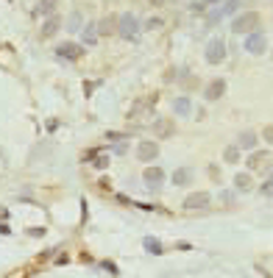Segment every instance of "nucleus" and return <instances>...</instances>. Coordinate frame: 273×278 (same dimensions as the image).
Returning <instances> with one entry per match:
<instances>
[{
  "instance_id": "f257e3e1",
  "label": "nucleus",
  "mask_w": 273,
  "mask_h": 278,
  "mask_svg": "<svg viewBox=\"0 0 273 278\" xmlns=\"http://www.w3.org/2000/svg\"><path fill=\"white\" fill-rule=\"evenodd\" d=\"M257 28H259V14L257 11H243L231 20V31H234V34H251Z\"/></svg>"
},
{
  "instance_id": "f03ea898",
  "label": "nucleus",
  "mask_w": 273,
  "mask_h": 278,
  "mask_svg": "<svg viewBox=\"0 0 273 278\" xmlns=\"http://www.w3.org/2000/svg\"><path fill=\"white\" fill-rule=\"evenodd\" d=\"M137 31H140V20H137V14H131V11L120 14V17H117V34L123 36V39H134Z\"/></svg>"
},
{
  "instance_id": "7ed1b4c3",
  "label": "nucleus",
  "mask_w": 273,
  "mask_h": 278,
  "mask_svg": "<svg viewBox=\"0 0 273 278\" xmlns=\"http://www.w3.org/2000/svg\"><path fill=\"white\" fill-rule=\"evenodd\" d=\"M243 50L251 56H262L268 50V39L262 31H251V34H245V42H243Z\"/></svg>"
},
{
  "instance_id": "20e7f679",
  "label": "nucleus",
  "mask_w": 273,
  "mask_h": 278,
  "mask_svg": "<svg viewBox=\"0 0 273 278\" xmlns=\"http://www.w3.org/2000/svg\"><path fill=\"white\" fill-rule=\"evenodd\" d=\"M203 59H206V64H220L226 59V42L220 36L209 39L206 42V50H203Z\"/></svg>"
},
{
  "instance_id": "39448f33",
  "label": "nucleus",
  "mask_w": 273,
  "mask_h": 278,
  "mask_svg": "<svg viewBox=\"0 0 273 278\" xmlns=\"http://www.w3.org/2000/svg\"><path fill=\"white\" fill-rule=\"evenodd\" d=\"M209 203H212L209 192H189L187 198H184V203H182V206L187 208V211H198V208H206Z\"/></svg>"
},
{
  "instance_id": "423d86ee",
  "label": "nucleus",
  "mask_w": 273,
  "mask_h": 278,
  "mask_svg": "<svg viewBox=\"0 0 273 278\" xmlns=\"http://www.w3.org/2000/svg\"><path fill=\"white\" fill-rule=\"evenodd\" d=\"M156 156H159V145L154 139H142L137 145V159L140 161H156Z\"/></svg>"
},
{
  "instance_id": "0eeeda50",
  "label": "nucleus",
  "mask_w": 273,
  "mask_h": 278,
  "mask_svg": "<svg viewBox=\"0 0 273 278\" xmlns=\"http://www.w3.org/2000/svg\"><path fill=\"white\" fill-rule=\"evenodd\" d=\"M142 181H145L151 189H159V184H165V170L156 164L145 167V170H142Z\"/></svg>"
},
{
  "instance_id": "6e6552de",
  "label": "nucleus",
  "mask_w": 273,
  "mask_h": 278,
  "mask_svg": "<svg viewBox=\"0 0 273 278\" xmlns=\"http://www.w3.org/2000/svg\"><path fill=\"white\" fill-rule=\"evenodd\" d=\"M56 56H59V59H73V62H76V59L84 56V48L76 45V42H62V45L56 48Z\"/></svg>"
},
{
  "instance_id": "1a4fd4ad",
  "label": "nucleus",
  "mask_w": 273,
  "mask_h": 278,
  "mask_svg": "<svg viewBox=\"0 0 273 278\" xmlns=\"http://www.w3.org/2000/svg\"><path fill=\"white\" fill-rule=\"evenodd\" d=\"M223 92H226V81H223V78H215V81L206 83L203 97H206V100H220V97H223Z\"/></svg>"
},
{
  "instance_id": "9d476101",
  "label": "nucleus",
  "mask_w": 273,
  "mask_h": 278,
  "mask_svg": "<svg viewBox=\"0 0 273 278\" xmlns=\"http://www.w3.org/2000/svg\"><path fill=\"white\" fill-rule=\"evenodd\" d=\"M257 145H259V137L254 131H243V134H240V139H237L240 150H254Z\"/></svg>"
},
{
  "instance_id": "9b49d317",
  "label": "nucleus",
  "mask_w": 273,
  "mask_h": 278,
  "mask_svg": "<svg viewBox=\"0 0 273 278\" xmlns=\"http://www.w3.org/2000/svg\"><path fill=\"white\" fill-rule=\"evenodd\" d=\"M173 111L179 114V117H187L189 111H192V103H189V97L187 95H179L173 100Z\"/></svg>"
},
{
  "instance_id": "f8f14e48",
  "label": "nucleus",
  "mask_w": 273,
  "mask_h": 278,
  "mask_svg": "<svg viewBox=\"0 0 273 278\" xmlns=\"http://www.w3.org/2000/svg\"><path fill=\"white\" fill-rule=\"evenodd\" d=\"M114 31H117V17H103V20L98 22V34L109 36V34H114Z\"/></svg>"
},
{
  "instance_id": "ddd939ff",
  "label": "nucleus",
  "mask_w": 273,
  "mask_h": 278,
  "mask_svg": "<svg viewBox=\"0 0 273 278\" xmlns=\"http://www.w3.org/2000/svg\"><path fill=\"white\" fill-rule=\"evenodd\" d=\"M95 22H87L84 28H81V36H84V45H95V39H98V31H95Z\"/></svg>"
},
{
  "instance_id": "4468645a",
  "label": "nucleus",
  "mask_w": 273,
  "mask_h": 278,
  "mask_svg": "<svg viewBox=\"0 0 273 278\" xmlns=\"http://www.w3.org/2000/svg\"><path fill=\"white\" fill-rule=\"evenodd\" d=\"M142 248H145L148 253H154V256H159L162 250H165V248H162V242L156 239V236H145V239H142Z\"/></svg>"
},
{
  "instance_id": "2eb2a0df",
  "label": "nucleus",
  "mask_w": 273,
  "mask_h": 278,
  "mask_svg": "<svg viewBox=\"0 0 273 278\" xmlns=\"http://www.w3.org/2000/svg\"><path fill=\"white\" fill-rule=\"evenodd\" d=\"M189 178H192V173H189L187 167H179L173 173V184L176 187H184V184H189Z\"/></svg>"
},
{
  "instance_id": "dca6fc26",
  "label": "nucleus",
  "mask_w": 273,
  "mask_h": 278,
  "mask_svg": "<svg viewBox=\"0 0 273 278\" xmlns=\"http://www.w3.org/2000/svg\"><path fill=\"white\" fill-rule=\"evenodd\" d=\"M251 184H254V181H251V175H248V173L234 175V187H237L240 192H245V189H251Z\"/></svg>"
},
{
  "instance_id": "f3484780",
  "label": "nucleus",
  "mask_w": 273,
  "mask_h": 278,
  "mask_svg": "<svg viewBox=\"0 0 273 278\" xmlns=\"http://www.w3.org/2000/svg\"><path fill=\"white\" fill-rule=\"evenodd\" d=\"M156 134H159V137H170V134H173V123H170V120H156Z\"/></svg>"
},
{
  "instance_id": "a211bd4d",
  "label": "nucleus",
  "mask_w": 273,
  "mask_h": 278,
  "mask_svg": "<svg viewBox=\"0 0 273 278\" xmlns=\"http://www.w3.org/2000/svg\"><path fill=\"white\" fill-rule=\"evenodd\" d=\"M56 31H59V17H56V14H50L48 22H45V28H42V34L45 36H53Z\"/></svg>"
},
{
  "instance_id": "6ab92c4d",
  "label": "nucleus",
  "mask_w": 273,
  "mask_h": 278,
  "mask_svg": "<svg viewBox=\"0 0 273 278\" xmlns=\"http://www.w3.org/2000/svg\"><path fill=\"white\" fill-rule=\"evenodd\" d=\"M223 159L229 161V164H237V161H240V147L237 145H229L223 150Z\"/></svg>"
},
{
  "instance_id": "aec40b11",
  "label": "nucleus",
  "mask_w": 273,
  "mask_h": 278,
  "mask_svg": "<svg viewBox=\"0 0 273 278\" xmlns=\"http://www.w3.org/2000/svg\"><path fill=\"white\" fill-rule=\"evenodd\" d=\"M53 8H56V0H39L36 14H53Z\"/></svg>"
},
{
  "instance_id": "412c9836",
  "label": "nucleus",
  "mask_w": 273,
  "mask_h": 278,
  "mask_svg": "<svg viewBox=\"0 0 273 278\" xmlns=\"http://www.w3.org/2000/svg\"><path fill=\"white\" fill-rule=\"evenodd\" d=\"M262 161H268V153H254V156H248V161H245V164L251 167V170H257Z\"/></svg>"
},
{
  "instance_id": "4be33fe9",
  "label": "nucleus",
  "mask_w": 273,
  "mask_h": 278,
  "mask_svg": "<svg viewBox=\"0 0 273 278\" xmlns=\"http://www.w3.org/2000/svg\"><path fill=\"white\" fill-rule=\"evenodd\" d=\"M67 31H81V11H73L67 20Z\"/></svg>"
},
{
  "instance_id": "5701e85b",
  "label": "nucleus",
  "mask_w": 273,
  "mask_h": 278,
  "mask_svg": "<svg viewBox=\"0 0 273 278\" xmlns=\"http://www.w3.org/2000/svg\"><path fill=\"white\" fill-rule=\"evenodd\" d=\"M237 6H240V0H223V8H220V11H223V17H229V14L237 11Z\"/></svg>"
},
{
  "instance_id": "b1692460",
  "label": "nucleus",
  "mask_w": 273,
  "mask_h": 278,
  "mask_svg": "<svg viewBox=\"0 0 273 278\" xmlns=\"http://www.w3.org/2000/svg\"><path fill=\"white\" fill-rule=\"evenodd\" d=\"M92 164L98 167V170H106V167H109V156H95V161H92Z\"/></svg>"
},
{
  "instance_id": "393cba45",
  "label": "nucleus",
  "mask_w": 273,
  "mask_h": 278,
  "mask_svg": "<svg viewBox=\"0 0 273 278\" xmlns=\"http://www.w3.org/2000/svg\"><path fill=\"white\" fill-rule=\"evenodd\" d=\"M262 137H265V142H271V145H273V125H268L265 131H262Z\"/></svg>"
},
{
  "instance_id": "a878e982",
  "label": "nucleus",
  "mask_w": 273,
  "mask_h": 278,
  "mask_svg": "<svg viewBox=\"0 0 273 278\" xmlns=\"http://www.w3.org/2000/svg\"><path fill=\"white\" fill-rule=\"evenodd\" d=\"M159 25H162L159 17H151V20H148V28H151V31H154V28H159Z\"/></svg>"
},
{
  "instance_id": "bb28decb",
  "label": "nucleus",
  "mask_w": 273,
  "mask_h": 278,
  "mask_svg": "<svg viewBox=\"0 0 273 278\" xmlns=\"http://www.w3.org/2000/svg\"><path fill=\"white\" fill-rule=\"evenodd\" d=\"M262 192H265V195H271V192H273V175H271V178H268V184H265V187H262Z\"/></svg>"
},
{
  "instance_id": "cd10ccee",
  "label": "nucleus",
  "mask_w": 273,
  "mask_h": 278,
  "mask_svg": "<svg viewBox=\"0 0 273 278\" xmlns=\"http://www.w3.org/2000/svg\"><path fill=\"white\" fill-rule=\"evenodd\" d=\"M220 198H223V203H231V201H234V192H223Z\"/></svg>"
},
{
  "instance_id": "c85d7f7f",
  "label": "nucleus",
  "mask_w": 273,
  "mask_h": 278,
  "mask_svg": "<svg viewBox=\"0 0 273 278\" xmlns=\"http://www.w3.org/2000/svg\"><path fill=\"white\" fill-rule=\"evenodd\" d=\"M28 234H31V236H45V228H31Z\"/></svg>"
},
{
  "instance_id": "c756f323",
  "label": "nucleus",
  "mask_w": 273,
  "mask_h": 278,
  "mask_svg": "<svg viewBox=\"0 0 273 278\" xmlns=\"http://www.w3.org/2000/svg\"><path fill=\"white\" fill-rule=\"evenodd\" d=\"M215 3H220V0H203V6H215Z\"/></svg>"
},
{
  "instance_id": "7c9ffc66",
  "label": "nucleus",
  "mask_w": 273,
  "mask_h": 278,
  "mask_svg": "<svg viewBox=\"0 0 273 278\" xmlns=\"http://www.w3.org/2000/svg\"><path fill=\"white\" fill-rule=\"evenodd\" d=\"M148 3H151V6H162V3H165V0H148Z\"/></svg>"
}]
</instances>
